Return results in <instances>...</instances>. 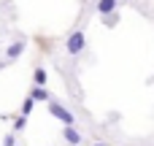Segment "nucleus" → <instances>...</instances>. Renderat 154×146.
Returning <instances> with one entry per match:
<instances>
[{"instance_id": "20e7f679", "label": "nucleus", "mask_w": 154, "mask_h": 146, "mask_svg": "<svg viewBox=\"0 0 154 146\" xmlns=\"http://www.w3.org/2000/svg\"><path fill=\"white\" fill-rule=\"evenodd\" d=\"M24 46H27V43H24L22 38H19V41H14V43H11L8 49H5V60H16V57H19L22 51H24Z\"/></svg>"}, {"instance_id": "6e6552de", "label": "nucleus", "mask_w": 154, "mask_h": 146, "mask_svg": "<svg viewBox=\"0 0 154 146\" xmlns=\"http://www.w3.org/2000/svg\"><path fill=\"white\" fill-rule=\"evenodd\" d=\"M24 127H27V116H16L14 119V133H22Z\"/></svg>"}, {"instance_id": "0eeeda50", "label": "nucleus", "mask_w": 154, "mask_h": 146, "mask_svg": "<svg viewBox=\"0 0 154 146\" xmlns=\"http://www.w3.org/2000/svg\"><path fill=\"white\" fill-rule=\"evenodd\" d=\"M114 8H116V0H100V3H97V11H100V14H111Z\"/></svg>"}, {"instance_id": "f257e3e1", "label": "nucleus", "mask_w": 154, "mask_h": 146, "mask_svg": "<svg viewBox=\"0 0 154 146\" xmlns=\"http://www.w3.org/2000/svg\"><path fill=\"white\" fill-rule=\"evenodd\" d=\"M84 43H87L84 30H73V33L65 38V49H68V54H81V51H84Z\"/></svg>"}, {"instance_id": "9d476101", "label": "nucleus", "mask_w": 154, "mask_h": 146, "mask_svg": "<svg viewBox=\"0 0 154 146\" xmlns=\"http://www.w3.org/2000/svg\"><path fill=\"white\" fill-rule=\"evenodd\" d=\"M3 146H16V135H14V133H8V135L3 138Z\"/></svg>"}, {"instance_id": "9b49d317", "label": "nucleus", "mask_w": 154, "mask_h": 146, "mask_svg": "<svg viewBox=\"0 0 154 146\" xmlns=\"http://www.w3.org/2000/svg\"><path fill=\"white\" fill-rule=\"evenodd\" d=\"M92 146H108V144H92Z\"/></svg>"}, {"instance_id": "39448f33", "label": "nucleus", "mask_w": 154, "mask_h": 146, "mask_svg": "<svg viewBox=\"0 0 154 146\" xmlns=\"http://www.w3.org/2000/svg\"><path fill=\"white\" fill-rule=\"evenodd\" d=\"M30 100L35 103V100H43V103H51L54 98H51V92L49 89H41V87H32V92H30Z\"/></svg>"}, {"instance_id": "f03ea898", "label": "nucleus", "mask_w": 154, "mask_h": 146, "mask_svg": "<svg viewBox=\"0 0 154 146\" xmlns=\"http://www.w3.org/2000/svg\"><path fill=\"white\" fill-rule=\"evenodd\" d=\"M49 111H51V116H57V119H60L65 127H73V125H76L73 111H68V108H65V106H60L57 100H51V103H49Z\"/></svg>"}, {"instance_id": "1a4fd4ad", "label": "nucleus", "mask_w": 154, "mask_h": 146, "mask_svg": "<svg viewBox=\"0 0 154 146\" xmlns=\"http://www.w3.org/2000/svg\"><path fill=\"white\" fill-rule=\"evenodd\" d=\"M32 106H35V103H32V100L27 98V100L22 103V116H30V111H32Z\"/></svg>"}, {"instance_id": "423d86ee", "label": "nucleus", "mask_w": 154, "mask_h": 146, "mask_svg": "<svg viewBox=\"0 0 154 146\" xmlns=\"http://www.w3.org/2000/svg\"><path fill=\"white\" fill-rule=\"evenodd\" d=\"M46 79H49V73H46V68H35V73H32V81H35V87H41V89H46Z\"/></svg>"}, {"instance_id": "7ed1b4c3", "label": "nucleus", "mask_w": 154, "mask_h": 146, "mask_svg": "<svg viewBox=\"0 0 154 146\" xmlns=\"http://www.w3.org/2000/svg\"><path fill=\"white\" fill-rule=\"evenodd\" d=\"M62 138H65L68 146H79L81 144V133H79L76 127H65V130H62Z\"/></svg>"}]
</instances>
